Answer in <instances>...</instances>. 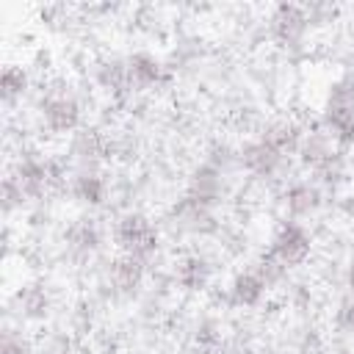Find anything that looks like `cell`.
I'll list each match as a JSON object with an SVG mask.
<instances>
[{
  "mask_svg": "<svg viewBox=\"0 0 354 354\" xmlns=\"http://www.w3.org/2000/svg\"><path fill=\"white\" fill-rule=\"evenodd\" d=\"M36 108H39V122L50 136H72L83 127V105L64 86L41 91Z\"/></svg>",
  "mask_w": 354,
  "mask_h": 354,
  "instance_id": "6da1fadb",
  "label": "cell"
},
{
  "mask_svg": "<svg viewBox=\"0 0 354 354\" xmlns=\"http://www.w3.org/2000/svg\"><path fill=\"white\" fill-rule=\"evenodd\" d=\"M116 243L122 249V254H130V257H138L144 263H149L158 249H160V230L155 227V221L138 210H130L124 216H119L116 221Z\"/></svg>",
  "mask_w": 354,
  "mask_h": 354,
  "instance_id": "7a4b0ae2",
  "label": "cell"
},
{
  "mask_svg": "<svg viewBox=\"0 0 354 354\" xmlns=\"http://www.w3.org/2000/svg\"><path fill=\"white\" fill-rule=\"evenodd\" d=\"M108 155H111L108 138L97 127H86V124L69 136V144L64 152L72 174L75 171H100V166L108 160Z\"/></svg>",
  "mask_w": 354,
  "mask_h": 354,
  "instance_id": "3957f363",
  "label": "cell"
},
{
  "mask_svg": "<svg viewBox=\"0 0 354 354\" xmlns=\"http://www.w3.org/2000/svg\"><path fill=\"white\" fill-rule=\"evenodd\" d=\"M238 169L257 180H279L290 169V158L268 147L263 138H252L238 147Z\"/></svg>",
  "mask_w": 354,
  "mask_h": 354,
  "instance_id": "277c9868",
  "label": "cell"
},
{
  "mask_svg": "<svg viewBox=\"0 0 354 354\" xmlns=\"http://www.w3.org/2000/svg\"><path fill=\"white\" fill-rule=\"evenodd\" d=\"M310 252H313V235L301 221H282L268 246V254L288 271L301 266L310 257Z\"/></svg>",
  "mask_w": 354,
  "mask_h": 354,
  "instance_id": "5b68a950",
  "label": "cell"
},
{
  "mask_svg": "<svg viewBox=\"0 0 354 354\" xmlns=\"http://www.w3.org/2000/svg\"><path fill=\"white\" fill-rule=\"evenodd\" d=\"M224 194H227V174L205 160V163H199V166L191 169L183 196H188L196 205H205V207L216 210L221 205Z\"/></svg>",
  "mask_w": 354,
  "mask_h": 354,
  "instance_id": "8992f818",
  "label": "cell"
},
{
  "mask_svg": "<svg viewBox=\"0 0 354 354\" xmlns=\"http://www.w3.org/2000/svg\"><path fill=\"white\" fill-rule=\"evenodd\" d=\"M268 22H271V36H274L282 47H288V50L299 47V44L304 41L307 30H310L307 8H304V6H293V3L277 6Z\"/></svg>",
  "mask_w": 354,
  "mask_h": 354,
  "instance_id": "52a82bcc",
  "label": "cell"
},
{
  "mask_svg": "<svg viewBox=\"0 0 354 354\" xmlns=\"http://www.w3.org/2000/svg\"><path fill=\"white\" fill-rule=\"evenodd\" d=\"M169 221H171L174 230H180V232H185V235H210V232L218 230V221H216L213 210L205 207V205L191 202L188 196H180V199L171 205Z\"/></svg>",
  "mask_w": 354,
  "mask_h": 354,
  "instance_id": "ba28073f",
  "label": "cell"
},
{
  "mask_svg": "<svg viewBox=\"0 0 354 354\" xmlns=\"http://www.w3.org/2000/svg\"><path fill=\"white\" fill-rule=\"evenodd\" d=\"M282 205H285V213L290 216V221L310 218L324 205V191L315 180H296L282 191Z\"/></svg>",
  "mask_w": 354,
  "mask_h": 354,
  "instance_id": "9c48e42d",
  "label": "cell"
},
{
  "mask_svg": "<svg viewBox=\"0 0 354 354\" xmlns=\"http://www.w3.org/2000/svg\"><path fill=\"white\" fill-rule=\"evenodd\" d=\"M127 72H130L133 91H149V88H158L169 80L166 64L155 53H147V50L127 55Z\"/></svg>",
  "mask_w": 354,
  "mask_h": 354,
  "instance_id": "30bf717a",
  "label": "cell"
},
{
  "mask_svg": "<svg viewBox=\"0 0 354 354\" xmlns=\"http://www.w3.org/2000/svg\"><path fill=\"white\" fill-rule=\"evenodd\" d=\"M94 83L105 94H111V97H127V94H133L130 72H127V58L111 55V58L97 61L94 64Z\"/></svg>",
  "mask_w": 354,
  "mask_h": 354,
  "instance_id": "8fae6325",
  "label": "cell"
},
{
  "mask_svg": "<svg viewBox=\"0 0 354 354\" xmlns=\"http://www.w3.org/2000/svg\"><path fill=\"white\" fill-rule=\"evenodd\" d=\"M64 243H66V252H69L72 257L83 260V257H91V254L100 249L102 232H100V227H97L94 218L83 216V218H75V221L64 230Z\"/></svg>",
  "mask_w": 354,
  "mask_h": 354,
  "instance_id": "7c38bea8",
  "label": "cell"
},
{
  "mask_svg": "<svg viewBox=\"0 0 354 354\" xmlns=\"http://www.w3.org/2000/svg\"><path fill=\"white\" fill-rule=\"evenodd\" d=\"M144 277H147V263L138 257H130V254H119L108 266V282L122 296L138 293V288L144 285Z\"/></svg>",
  "mask_w": 354,
  "mask_h": 354,
  "instance_id": "4fadbf2b",
  "label": "cell"
},
{
  "mask_svg": "<svg viewBox=\"0 0 354 354\" xmlns=\"http://www.w3.org/2000/svg\"><path fill=\"white\" fill-rule=\"evenodd\" d=\"M266 293H268V285L260 279V274H257L254 268L235 274V277L230 279V285H227V299H230V304H232V307H241V310L257 307V304L266 299Z\"/></svg>",
  "mask_w": 354,
  "mask_h": 354,
  "instance_id": "5bb4252c",
  "label": "cell"
},
{
  "mask_svg": "<svg viewBox=\"0 0 354 354\" xmlns=\"http://www.w3.org/2000/svg\"><path fill=\"white\" fill-rule=\"evenodd\" d=\"M329 138L343 149V147H351L354 144V108H346V105H326L321 108V122H318Z\"/></svg>",
  "mask_w": 354,
  "mask_h": 354,
  "instance_id": "9a60e30c",
  "label": "cell"
},
{
  "mask_svg": "<svg viewBox=\"0 0 354 354\" xmlns=\"http://www.w3.org/2000/svg\"><path fill=\"white\" fill-rule=\"evenodd\" d=\"M301 136H304V127L299 122H293V119H274V122H268L263 127V133L257 138H263L268 147H274L277 152L290 158V155H296V149L301 144Z\"/></svg>",
  "mask_w": 354,
  "mask_h": 354,
  "instance_id": "2e32d148",
  "label": "cell"
},
{
  "mask_svg": "<svg viewBox=\"0 0 354 354\" xmlns=\"http://www.w3.org/2000/svg\"><path fill=\"white\" fill-rule=\"evenodd\" d=\"M69 191L80 205L100 207L108 199V180L102 177V171H75L69 177Z\"/></svg>",
  "mask_w": 354,
  "mask_h": 354,
  "instance_id": "e0dca14e",
  "label": "cell"
},
{
  "mask_svg": "<svg viewBox=\"0 0 354 354\" xmlns=\"http://www.w3.org/2000/svg\"><path fill=\"white\" fill-rule=\"evenodd\" d=\"M174 277H177L180 288H185V290H205L213 279V266L205 254H185L177 263Z\"/></svg>",
  "mask_w": 354,
  "mask_h": 354,
  "instance_id": "ac0fdd59",
  "label": "cell"
},
{
  "mask_svg": "<svg viewBox=\"0 0 354 354\" xmlns=\"http://www.w3.org/2000/svg\"><path fill=\"white\" fill-rule=\"evenodd\" d=\"M14 304H17L19 318H25V321H41L50 315V307H53L50 293L41 285H22L14 293Z\"/></svg>",
  "mask_w": 354,
  "mask_h": 354,
  "instance_id": "d6986e66",
  "label": "cell"
},
{
  "mask_svg": "<svg viewBox=\"0 0 354 354\" xmlns=\"http://www.w3.org/2000/svg\"><path fill=\"white\" fill-rule=\"evenodd\" d=\"M30 88V75L22 64H6L3 69V77H0V94H3V102L11 108L14 102H19Z\"/></svg>",
  "mask_w": 354,
  "mask_h": 354,
  "instance_id": "ffe728a7",
  "label": "cell"
},
{
  "mask_svg": "<svg viewBox=\"0 0 354 354\" xmlns=\"http://www.w3.org/2000/svg\"><path fill=\"white\" fill-rule=\"evenodd\" d=\"M324 102H326V105H346V108H354V75H343V77L332 80Z\"/></svg>",
  "mask_w": 354,
  "mask_h": 354,
  "instance_id": "44dd1931",
  "label": "cell"
},
{
  "mask_svg": "<svg viewBox=\"0 0 354 354\" xmlns=\"http://www.w3.org/2000/svg\"><path fill=\"white\" fill-rule=\"evenodd\" d=\"M0 354H33L28 337L22 335V329L6 326L3 329V340H0Z\"/></svg>",
  "mask_w": 354,
  "mask_h": 354,
  "instance_id": "7402d4cb",
  "label": "cell"
},
{
  "mask_svg": "<svg viewBox=\"0 0 354 354\" xmlns=\"http://www.w3.org/2000/svg\"><path fill=\"white\" fill-rule=\"evenodd\" d=\"M22 205H28L25 194H22V191H19V185L6 174V180H3V207H6V213L19 210Z\"/></svg>",
  "mask_w": 354,
  "mask_h": 354,
  "instance_id": "603a6c76",
  "label": "cell"
},
{
  "mask_svg": "<svg viewBox=\"0 0 354 354\" xmlns=\"http://www.w3.org/2000/svg\"><path fill=\"white\" fill-rule=\"evenodd\" d=\"M337 326H340L343 332L354 335V296L340 304V310H337Z\"/></svg>",
  "mask_w": 354,
  "mask_h": 354,
  "instance_id": "cb8c5ba5",
  "label": "cell"
},
{
  "mask_svg": "<svg viewBox=\"0 0 354 354\" xmlns=\"http://www.w3.org/2000/svg\"><path fill=\"white\" fill-rule=\"evenodd\" d=\"M39 354H72V343L66 337H47Z\"/></svg>",
  "mask_w": 354,
  "mask_h": 354,
  "instance_id": "d4e9b609",
  "label": "cell"
},
{
  "mask_svg": "<svg viewBox=\"0 0 354 354\" xmlns=\"http://www.w3.org/2000/svg\"><path fill=\"white\" fill-rule=\"evenodd\" d=\"M346 285L354 290V257L346 263Z\"/></svg>",
  "mask_w": 354,
  "mask_h": 354,
  "instance_id": "484cf974",
  "label": "cell"
}]
</instances>
